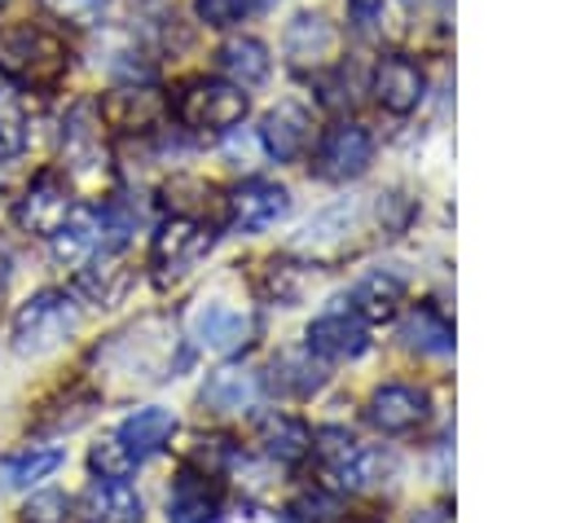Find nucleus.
Segmentation results:
<instances>
[{
	"label": "nucleus",
	"mask_w": 563,
	"mask_h": 523,
	"mask_svg": "<svg viewBox=\"0 0 563 523\" xmlns=\"http://www.w3.org/2000/svg\"><path fill=\"white\" fill-rule=\"evenodd\" d=\"M0 4H9V0H0Z\"/></svg>",
	"instance_id": "40"
},
{
	"label": "nucleus",
	"mask_w": 563,
	"mask_h": 523,
	"mask_svg": "<svg viewBox=\"0 0 563 523\" xmlns=\"http://www.w3.org/2000/svg\"><path fill=\"white\" fill-rule=\"evenodd\" d=\"M347 13L356 22V31H374L387 13V0H347Z\"/></svg>",
	"instance_id": "35"
},
{
	"label": "nucleus",
	"mask_w": 563,
	"mask_h": 523,
	"mask_svg": "<svg viewBox=\"0 0 563 523\" xmlns=\"http://www.w3.org/2000/svg\"><path fill=\"white\" fill-rule=\"evenodd\" d=\"M400 338H405L409 347H418V352H431V356L453 352V325L444 321V312H440L435 303H418V308L405 316Z\"/></svg>",
	"instance_id": "24"
},
{
	"label": "nucleus",
	"mask_w": 563,
	"mask_h": 523,
	"mask_svg": "<svg viewBox=\"0 0 563 523\" xmlns=\"http://www.w3.org/2000/svg\"><path fill=\"white\" fill-rule=\"evenodd\" d=\"M48 242H53V259H57L62 268H79V264L92 259L97 246H101V220H97V211L75 207V211L66 215V224H62Z\"/></svg>",
	"instance_id": "20"
},
{
	"label": "nucleus",
	"mask_w": 563,
	"mask_h": 523,
	"mask_svg": "<svg viewBox=\"0 0 563 523\" xmlns=\"http://www.w3.org/2000/svg\"><path fill=\"white\" fill-rule=\"evenodd\" d=\"M79 325V308L66 290H40L13 312V352L18 356H44L62 347Z\"/></svg>",
	"instance_id": "3"
},
{
	"label": "nucleus",
	"mask_w": 563,
	"mask_h": 523,
	"mask_svg": "<svg viewBox=\"0 0 563 523\" xmlns=\"http://www.w3.org/2000/svg\"><path fill=\"white\" fill-rule=\"evenodd\" d=\"M308 141H312V114H308L299 101H282V105L268 110L264 123H260V145H264V154L277 158V163L303 158Z\"/></svg>",
	"instance_id": "12"
},
{
	"label": "nucleus",
	"mask_w": 563,
	"mask_h": 523,
	"mask_svg": "<svg viewBox=\"0 0 563 523\" xmlns=\"http://www.w3.org/2000/svg\"><path fill=\"white\" fill-rule=\"evenodd\" d=\"M198 400L211 409V413H242L260 400V374L246 369V365H220L207 374Z\"/></svg>",
	"instance_id": "16"
},
{
	"label": "nucleus",
	"mask_w": 563,
	"mask_h": 523,
	"mask_svg": "<svg viewBox=\"0 0 563 523\" xmlns=\"http://www.w3.org/2000/svg\"><path fill=\"white\" fill-rule=\"evenodd\" d=\"M255 435H260L264 453L277 457V461H299L312 448V431L299 418H286V413H264L255 422Z\"/></svg>",
	"instance_id": "23"
},
{
	"label": "nucleus",
	"mask_w": 563,
	"mask_h": 523,
	"mask_svg": "<svg viewBox=\"0 0 563 523\" xmlns=\"http://www.w3.org/2000/svg\"><path fill=\"white\" fill-rule=\"evenodd\" d=\"M422 418H427V391L409 382H387L369 400V422L383 435H409L413 426H422Z\"/></svg>",
	"instance_id": "15"
},
{
	"label": "nucleus",
	"mask_w": 563,
	"mask_h": 523,
	"mask_svg": "<svg viewBox=\"0 0 563 523\" xmlns=\"http://www.w3.org/2000/svg\"><path fill=\"white\" fill-rule=\"evenodd\" d=\"M70 211H75V202H70V180H66L62 171H53V167H44V171L22 189V198L13 202L18 229H22V233H35V237H53V233L66 224Z\"/></svg>",
	"instance_id": "5"
},
{
	"label": "nucleus",
	"mask_w": 563,
	"mask_h": 523,
	"mask_svg": "<svg viewBox=\"0 0 563 523\" xmlns=\"http://www.w3.org/2000/svg\"><path fill=\"white\" fill-rule=\"evenodd\" d=\"M246 9H251V0H194L198 22H207V26H216V31H224V26L242 22V13H246Z\"/></svg>",
	"instance_id": "34"
},
{
	"label": "nucleus",
	"mask_w": 563,
	"mask_h": 523,
	"mask_svg": "<svg viewBox=\"0 0 563 523\" xmlns=\"http://www.w3.org/2000/svg\"><path fill=\"white\" fill-rule=\"evenodd\" d=\"M383 470H387V457L378 448H356L334 475H339L343 488H374L383 479Z\"/></svg>",
	"instance_id": "28"
},
{
	"label": "nucleus",
	"mask_w": 563,
	"mask_h": 523,
	"mask_svg": "<svg viewBox=\"0 0 563 523\" xmlns=\"http://www.w3.org/2000/svg\"><path fill=\"white\" fill-rule=\"evenodd\" d=\"M123 444H128V453L136 457V461H145L150 453H158L172 435H176V418L167 413V409H136L132 418H123V426L114 431Z\"/></svg>",
	"instance_id": "22"
},
{
	"label": "nucleus",
	"mask_w": 563,
	"mask_h": 523,
	"mask_svg": "<svg viewBox=\"0 0 563 523\" xmlns=\"http://www.w3.org/2000/svg\"><path fill=\"white\" fill-rule=\"evenodd\" d=\"M216 242V229L198 215H172L154 229L150 237V264L158 268V277L167 272H189Z\"/></svg>",
	"instance_id": "6"
},
{
	"label": "nucleus",
	"mask_w": 563,
	"mask_h": 523,
	"mask_svg": "<svg viewBox=\"0 0 563 523\" xmlns=\"http://www.w3.org/2000/svg\"><path fill=\"white\" fill-rule=\"evenodd\" d=\"M70 53L66 44L44 31V26H9L0 31V75L13 88H31V92H48L66 79Z\"/></svg>",
	"instance_id": "1"
},
{
	"label": "nucleus",
	"mask_w": 563,
	"mask_h": 523,
	"mask_svg": "<svg viewBox=\"0 0 563 523\" xmlns=\"http://www.w3.org/2000/svg\"><path fill=\"white\" fill-rule=\"evenodd\" d=\"M88 461H92V470H97L101 479H128V475L136 470V457L128 453V444H123L119 435L101 439V444L88 453Z\"/></svg>",
	"instance_id": "29"
},
{
	"label": "nucleus",
	"mask_w": 563,
	"mask_h": 523,
	"mask_svg": "<svg viewBox=\"0 0 563 523\" xmlns=\"http://www.w3.org/2000/svg\"><path fill=\"white\" fill-rule=\"evenodd\" d=\"M369 163H374V136H369V127L347 123V119L325 127V136L317 141V154H312V171L321 180H356Z\"/></svg>",
	"instance_id": "7"
},
{
	"label": "nucleus",
	"mask_w": 563,
	"mask_h": 523,
	"mask_svg": "<svg viewBox=\"0 0 563 523\" xmlns=\"http://www.w3.org/2000/svg\"><path fill=\"white\" fill-rule=\"evenodd\" d=\"M255 9H273V4H282V0H251Z\"/></svg>",
	"instance_id": "39"
},
{
	"label": "nucleus",
	"mask_w": 563,
	"mask_h": 523,
	"mask_svg": "<svg viewBox=\"0 0 563 523\" xmlns=\"http://www.w3.org/2000/svg\"><path fill=\"white\" fill-rule=\"evenodd\" d=\"M369 523H374V519H369Z\"/></svg>",
	"instance_id": "41"
},
{
	"label": "nucleus",
	"mask_w": 563,
	"mask_h": 523,
	"mask_svg": "<svg viewBox=\"0 0 563 523\" xmlns=\"http://www.w3.org/2000/svg\"><path fill=\"white\" fill-rule=\"evenodd\" d=\"M264 145H260V132L255 136H229L224 141V158L233 163V167H242V158H255Z\"/></svg>",
	"instance_id": "36"
},
{
	"label": "nucleus",
	"mask_w": 563,
	"mask_h": 523,
	"mask_svg": "<svg viewBox=\"0 0 563 523\" xmlns=\"http://www.w3.org/2000/svg\"><path fill=\"white\" fill-rule=\"evenodd\" d=\"M290 211V193L273 180H246L229 193V224L238 233H260L268 224H277Z\"/></svg>",
	"instance_id": "11"
},
{
	"label": "nucleus",
	"mask_w": 563,
	"mask_h": 523,
	"mask_svg": "<svg viewBox=\"0 0 563 523\" xmlns=\"http://www.w3.org/2000/svg\"><path fill=\"white\" fill-rule=\"evenodd\" d=\"M246 88L229 79H189L172 110L189 132H233L246 119Z\"/></svg>",
	"instance_id": "4"
},
{
	"label": "nucleus",
	"mask_w": 563,
	"mask_h": 523,
	"mask_svg": "<svg viewBox=\"0 0 563 523\" xmlns=\"http://www.w3.org/2000/svg\"><path fill=\"white\" fill-rule=\"evenodd\" d=\"M66 514H70V501H66V492H53V488L35 492L22 505V523H66Z\"/></svg>",
	"instance_id": "33"
},
{
	"label": "nucleus",
	"mask_w": 563,
	"mask_h": 523,
	"mask_svg": "<svg viewBox=\"0 0 563 523\" xmlns=\"http://www.w3.org/2000/svg\"><path fill=\"white\" fill-rule=\"evenodd\" d=\"M216 66H220V79H229V84H238V88H260V84L268 79V70H273V57H268V48H264L260 40L233 35V40L220 44Z\"/></svg>",
	"instance_id": "18"
},
{
	"label": "nucleus",
	"mask_w": 563,
	"mask_h": 523,
	"mask_svg": "<svg viewBox=\"0 0 563 523\" xmlns=\"http://www.w3.org/2000/svg\"><path fill=\"white\" fill-rule=\"evenodd\" d=\"M62 461H66L62 448H31V453H18V457H9V461L0 466V483H4V488H31V483L48 479Z\"/></svg>",
	"instance_id": "26"
},
{
	"label": "nucleus",
	"mask_w": 563,
	"mask_h": 523,
	"mask_svg": "<svg viewBox=\"0 0 563 523\" xmlns=\"http://www.w3.org/2000/svg\"><path fill=\"white\" fill-rule=\"evenodd\" d=\"M40 9L70 26H97L106 13V0H40Z\"/></svg>",
	"instance_id": "30"
},
{
	"label": "nucleus",
	"mask_w": 563,
	"mask_h": 523,
	"mask_svg": "<svg viewBox=\"0 0 563 523\" xmlns=\"http://www.w3.org/2000/svg\"><path fill=\"white\" fill-rule=\"evenodd\" d=\"M413 523H453V519H449V510H444V505H431V510H422Z\"/></svg>",
	"instance_id": "37"
},
{
	"label": "nucleus",
	"mask_w": 563,
	"mask_h": 523,
	"mask_svg": "<svg viewBox=\"0 0 563 523\" xmlns=\"http://www.w3.org/2000/svg\"><path fill=\"white\" fill-rule=\"evenodd\" d=\"M26 145V101L13 84L0 88V158L18 154Z\"/></svg>",
	"instance_id": "27"
},
{
	"label": "nucleus",
	"mask_w": 563,
	"mask_h": 523,
	"mask_svg": "<svg viewBox=\"0 0 563 523\" xmlns=\"http://www.w3.org/2000/svg\"><path fill=\"white\" fill-rule=\"evenodd\" d=\"M4 281H9V255L0 251V286H4Z\"/></svg>",
	"instance_id": "38"
},
{
	"label": "nucleus",
	"mask_w": 563,
	"mask_h": 523,
	"mask_svg": "<svg viewBox=\"0 0 563 523\" xmlns=\"http://www.w3.org/2000/svg\"><path fill=\"white\" fill-rule=\"evenodd\" d=\"M405 299V281L396 272H365L352 290H347V303L361 321H387L396 316V303Z\"/></svg>",
	"instance_id": "21"
},
{
	"label": "nucleus",
	"mask_w": 563,
	"mask_h": 523,
	"mask_svg": "<svg viewBox=\"0 0 563 523\" xmlns=\"http://www.w3.org/2000/svg\"><path fill=\"white\" fill-rule=\"evenodd\" d=\"M97 114L101 123H110L114 132H150L158 119H163V101L154 88L145 84H123V88H110L106 101H97Z\"/></svg>",
	"instance_id": "13"
},
{
	"label": "nucleus",
	"mask_w": 563,
	"mask_h": 523,
	"mask_svg": "<svg viewBox=\"0 0 563 523\" xmlns=\"http://www.w3.org/2000/svg\"><path fill=\"white\" fill-rule=\"evenodd\" d=\"M339 53V31L334 22H325L321 13H295L282 31V57L290 70H303V75H317L334 62Z\"/></svg>",
	"instance_id": "8"
},
{
	"label": "nucleus",
	"mask_w": 563,
	"mask_h": 523,
	"mask_svg": "<svg viewBox=\"0 0 563 523\" xmlns=\"http://www.w3.org/2000/svg\"><path fill=\"white\" fill-rule=\"evenodd\" d=\"M220 519V488L207 483L198 470H180L167 492V523H216Z\"/></svg>",
	"instance_id": "17"
},
{
	"label": "nucleus",
	"mask_w": 563,
	"mask_h": 523,
	"mask_svg": "<svg viewBox=\"0 0 563 523\" xmlns=\"http://www.w3.org/2000/svg\"><path fill=\"white\" fill-rule=\"evenodd\" d=\"M369 347V330L356 312H325L308 325V352L325 360H352Z\"/></svg>",
	"instance_id": "14"
},
{
	"label": "nucleus",
	"mask_w": 563,
	"mask_h": 523,
	"mask_svg": "<svg viewBox=\"0 0 563 523\" xmlns=\"http://www.w3.org/2000/svg\"><path fill=\"white\" fill-rule=\"evenodd\" d=\"M75 514L79 523H141L145 519V505L136 497V488L128 479H92L79 501H75Z\"/></svg>",
	"instance_id": "10"
},
{
	"label": "nucleus",
	"mask_w": 563,
	"mask_h": 523,
	"mask_svg": "<svg viewBox=\"0 0 563 523\" xmlns=\"http://www.w3.org/2000/svg\"><path fill=\"white\" fill-rule=\"evenodd\" d=\"M312 448H317V457H321L330 470H339V466H343L361 444H356L343 426H325V431H317V435H312Z\"/></svg>",
	"instance_id": "32"
},
{
	"label": "nucleus",
	"mask_w": 563,
	"mask_h": 523,
	"mask_svg": "<svg viewBox=\"0 0 563 523\" xmlns=\"http://www.w3.org/2000/svg\"><path fill=\"white\" fill-rule=\"evenodd\" d=\"M101 127L106 123L97 114V101H75L62 123V176L79 189H97L101 180H110V145Z\"/></svg>",
	"instance_id": "2"
},
{
	"label": "nucleus",
	"mask_w": 563,
	"mask_h": 523,
	"mask_svg": "<svg viewBox=\"0 0 563 523\" xmlns=\"http://www.w3.org/2000/svg\"><path fill=\"white\" fill-rule=\"evenodd\" d=\"M321 382H325V365L312 360L308 347H299V352H282V356L273 360V387L290 391V396H312Z\"/></svg>",
	"instance_id": "25"
},
{
	"label": "nucleus",
	"mask_w": 563,
	"mask_h": 523,
	"mask_svg": "<svg viewBox=\"0 0 563 523\" xmlns=\"http://www.w3.org/2000/svg\"><path fill=\"white\" fill-rule=\"evenodd\" d=\"M251 334H255V321L224 303H211L194 316V338L211 352H238L242 343H251Z\"/></svg>",
	"instance_id": "19"
},
{
	"label": "nucleus",
	"mask_w": 563,
	"mask_h": 523,
	"mask_svg": "<svg viewBox=\"0 0 563 523\" xmlns=\"http://www.w3.org/2000/svg\"><path fill=\"white\" fill-rule=\"evenodd\" d=\"M260 290H264L268 299H277V303H295V299L303 294V277H299V268H290V264H268L264 277H260Z\"/></svg>",
	"instance_id": "31"
},
{
	"label": "nucleus",
	"mask_w": 563,
	"mask_h": 523,
	"mask_svg": "<svg viewBox=\"0 0 563 523\" xmlns=\"http://www.w3.org/2000/svg\"><path fill=\"white\" fill-rule=\"evenodd\" d=\"M369 92L387 114H413L422 105V97H427V75H422V66L413 57H383L374 66Z\"/></svg>",
	"instance_id": "9"
}]
</instances>
